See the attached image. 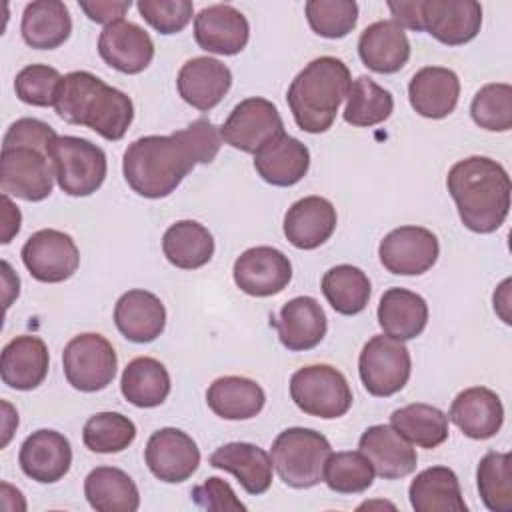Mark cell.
<instances>
[{
  "mask_svg": "<svg viewBox=\"0 0 512 512\" xmlns=\"http://www.w3.org/2000/svg\"><path fill=\"white\" fill-rule=\"evenodd\" d=\"M358 450L384 480L404 478L416 470V450L394 426L374 424L366 428L358 440Z\"/></svg>",
  "mask_w": 512,
  "mask_h": 512,
  "instance_id": "19",
  "label": "cell"
},
{
  "mask_svg": "<svg viewBox=\"0 0 512 512\" xmlns=\"http://www.w3.org/2000/svg\"><path fill=\"white\" fill-rule=\"evenodd\" d=\"M136 438L134 422L120 412H98L82 428V442L90 452L114 454L126 450Z\"/></svg>",
  "mask_w": 512,
  "mask_h": 512,
  "instance_id": "42",
  "label": "cell"
},
{
  "mask_svg": "<svg viewBox=\"0 0 512 512\" xmlns=\"http://www.w3.org/2000/svg\"><path fill=\"white\" fill-rule=\"evenodd\" d=\"M482 26V6L476 0H422V30L446 46L474 40Z\"/></svg>",
  "mask_w": 512,
  "mask_h": 512,
  "instance_id": "16",
  "label": "cell"
},
{
  "mask_svg": "<svg viewBox=\"0 0 512 512\" xmlns=\"http://www.w3.org/2000/svg\"><path fill=\"white\" fill-rule=\"evenodd\" d=\"M330 454L328 438L318 430L302 426L282 430L270 450L274 470L292 488H312L322 482Z\"/></svg>",
  "mask_w": 512,
  "mask_h": 512,
  "instance_id": "5",
  "label": "cell"
},
{
  "mask_svg": "<svg viewBox=\"0 0 512 512\" xmlns=\"http://www.w3.org/2000/svg\"><path fill=\"white\" fill-rule=\"evenodd\" d=\"M98 54L122 74H140L154 58V42L142 26L120 20L100 32Z\"/></svg>",
  "mask_w": 512,
  "mask_h": 512,
  "instance_id": "18",
  "label": "cell"
},
{
  "mask_svg": "<svg viewBox=\"0 0 512 512\" xmlns=\"http://www.w3.org/2000/svg\"><path fill=\"white\" fill-rule=\"evenodd\" d=\"M58 138L54 128L42 120L36 118H20L10 124V128L4 134L2 148H12V146H28L44 152L48 156V150L52 142Z\"/></svg>",
  "mask_w": 512,
  "mask_h": 512,
  "instance_id": "48",
  "label": "cell"
},
{
  "mask_svg": "<svg viewBox=\"0 0 512 512\" xmlns=\"http://www.w3.org/2000/svg\"><path fill=\"white\" fill-rule=\"evenodd\" d=\"M394 110L392 94L376 84L368 76H358L348 92L346 108L342 112L344 120L352 126H376L390 118Z\"/></svg>",
  "mask_w": 512,
  "mask_h": 512,
  "instance_id": "40",
  "label": "cell"
},
{
  "mask_svg": "<svg viewBox=\"0 0 512 512\" xmlns=\"http://www.w3.org/2000/svg\"><path fill=\"white\" fill-rule=\"evenodd\" d=\"M2 408L6 410L4 414V438H2V446H6L10 442V436L14 432V428L18 426V414L12 410V406L8 402H2Z\"/></svg>",
  "mask_w": 512,
  "mask_h": 512,
  "instance_id": "56",
  "label": "cell"
},
{
  "mask_svg": "<svg viewBox=\"0 0 512 512\" xmlns=\"http://www.w3.org/2000/svg\"><path fill=\"white\" fill-rule=\"evenodd\" d=\"M352 76L348 66L334 56H320L308 62L290 82L286 102L300 130L308 134L326 132L348 98Z\"/></svg>",
  "mask_w": 512,
  "mask_h": 512,
  "instance_id": "4",
  "label": "cell"
},
{
  "mask_svg": "<svg viewBox=\"0 0 512 512\" xmlns=\"http://www.w3.org/2000/svg\"><path fill=\"white\" fill-rule=\"evenodd\" d=\"M462 224L476 234L496 232L510 210V176L488 156L458 160L446 176Z\"/></svg>",
  "mask_w": 512,
  "mask_h": 512,
  "instance_id": "1",
  "label": "cell"
},
{
  "mask_svg": "<svg viewBox=\"0 0 512 512\" xmlns=\"http://www.w3.org/2000/svg\"><path fill=\"white\" fill-rule=\"evenodd\" d=\"M20 254L32 278L46 284L68 280L80 264V252L72 236L54 228L34 232Z\"/></svg>",
  "mask_w": 512,
  "mask_h": 512,
  "instance_id": "12",
  "label": "cell"
},
{
  "mask_svg": "<svg viewBox=\"0 0 512 512\" xmlns=\"http://www.w3.org/2000/svg\"><path fill=\"white\" fill-rule=\"evenodd\" d=\"M20 222H22V214L18 206H14L10 196L2 194V234H0L2 244H8L18 234Z\"/></svg>",
  "mask_w": 512,
  "mask_h": 512,
  "instance_id": "53",
  "label": "cell"
},
{
  "mask_svg": "<svg viewBox=\"0 0 512 512\" xmlns=\"http://www.w3.org/2000/svg\"><path fill=\"white\" fill-rule=\"evenodd\" d=\"M254 168L258 176L272 186H294L310 168V152L306 144L284 132L254 154Z\"/></svg>",
  "mask_w": 512,
  "mask_h": 512,
  "instance_id": "27",
  "label": "cell"
},
{
  "mask_svg": "<svg viewBox=\"0 0 512 512\" xmlns=\"http://www.w3.org/2000/svg\"><path fill=\"white\" fill-rule=\"evenodd\" d=\"M284 134L278 108L266 98H246L234 106L220 126V136L236 150L256 154L266 142Z\"/></svg>",
  "mask_w": 512,
  "mask_h": 512,
  "instance_id": "11",
  "label": "cell"
},
{
  "mask_svg": "<svg viewBox=\"0 0 512 512\" xmlns=\"http://www.w3.org/2000/svg\"><path fill=\"white\" fill-rule=\"evenodd\" d=\"M118 358L114 346L96 332L74 336L62 352V368L68 384L80 392L104 390L116 376Z\"/></svg>",
  "mask_w": 512,
  "mask_h": 512,
  "instance_id": "8",
  "label": "cell"
},
{
  "mask_svg": "<svg viewBox=\"0 0 512 512\" xmlns=\"http://www.w3.org/2000/svg\"><path fill=\"white\" fill-rule=\"evenodd\" d=\"M378 324L390 338L412 340L428 324V304L412 290L388 288L378 304Z\"/></svg>",
  "mask_w": 512,
  "mask_h": 512,
  "instance_id": "31",
  "label": "cell"
},
{
  "mask_svg": "<svg viewBox=\"0 0 512 512\" xmlns=\"http://www.w3.org/2000/svg\"><path fill=\"white\" fill-rule=\"evenodd\" d=\"M18 464L28 478L40 484L58 482L68 474L72 464L70 442L56 430H36L22 442Z\"/></svg>",
  "mask_w": 512,
  "mask_h": 512,
  "instance_id": "20",
  "label": "cell"
},
{
  "mask_svg": "<svg viewBox=\"0 0 512 512\" xmlns=\"http://www.w3.org/2000/svg\"><path fill=\"white\" fill-rule=\"evenodd\" d=\"M388 10L392 12V22H396L400 28H410L416 32L422 30V0L388 2Z\"/></svg>",
  "mask_w": 512,
  "mask_h": 512,
  "instance_id": "52",
  "label": "cell"
},
{
  "mask_svg": "<svg viewBox=\"0 0 512 512\" xmlns=\"http://www.w3.org/2000/svg\"><path fill=\"white\" fill-rule=\"evenodd\" d=\"M390 426H394L410 444L432 450L448 438V416L430 404L414 402L392 412Z\"/></svg>",
  "mask_w": 512,
  "mask_h": 512,
  "instance_id": "38",
  "label": "cell"
},
{
  "mask_svg": "<svg viewBox=\"0 0 512 512\" xmlns=\"http://www.w3.org/2000/svg\"><path fill=\"white\" fill-rule=\"evenodd\" d=\"M290 396L308 416L332 420L352 406V390L346 376L328 364H312L296 370L290 378Z\"/></svg>",
  "mask_w": 512,
  "mask_h": 512,
  "instance_id": "7",
  "label": "cell"
},
{
  "mask_svg": "<svg viewBox=\"0 0 512 512\" xmlns=\"http://www.w3.org/2000/svg\"><path fill=\"white\" fill-rule=\"evenodd\" d=\"M186 142L190 144V148L196 154L198 164H210L222 146V136L220 130L206 118H198L192 124H188L182 130Z\"/></svg>",
  "mask_w": 512,
  "mask_h": 512,
  "instance_id": "50",
  "label": "cell"
},
{
  "mask_svg": "<svg viewBox=\"0 0 512 512\" xmlns=\"http://www.w3.org/2000/svg\"><path fill=\"white\" fill-rule=\"evenodd\" d=\"M84 496L98 512H136L140 492L136 482L120 468L98 466L84 480Z\"/></svg>",
  "mask_w": 512,
  "mask_h": 512,
  "instance_id": "35",
  "label": "cell"
},
{
  "mask_svg": "<svg viewBox=\"0 0 512 512\" xmlns=\"http://www.w3.org/2000/svg\"><path fill=\"white\" fill-rule=\"evenodd\" d=\"M196 164L194 150L182 130H176L168 136L152 134L134 140L124 152L122 172L138 196L156 200L172 194Z\"/></svg>",
  "mask_w": 512,
  "mask_h": 512,
  "instance_id": "3",
  "label": "cell"
},
{
  "mask_svg": "<svg viewBox=\"0 0 512 512\" xmlns=\"http://www.w3.org/2000/svg\"><path fill=\"white\" fill-rule=\"evenodd\" d=\"M144 460L158 480L178 484L196 472L200 464V450L192 436H188L184 430L168 426L156 430L148 438Z\"/></svg>",
  "mask_w": 512,
  "mask_h": 512,
  "instance_id": "15",
  "label": "cell"
},
{
  "mask_svg": "<svg viewBox=\"0 0 512 512\" xmlns=\"http://www.w3.org/2000/svg\"><path fill=\"white\" fill-rule=\"evenodd\" d=\"M80 10L96 24L110 26L114 22L124 20V14L130 10V0H92V2H78Z\"/></svg>",
  "mask_w": 512,
  "mask_h": 512,
  "instance_id": "51",
  "label": "cell"
},
{
  "mask_svg": "<svg viewBox=\"0 0 512 512\" xmlns=\"http://www.w3.org/2000/svg\"><path fill=\"white\" fill-rule=\"evenodd\" d=\"M2 286H4V306L8 308L12 304L14 298H18V292H20V280L18 276L12 272L10 264L4 260L2 262Z\"/></svg>",
  "mask_w": 512,
  "mask_h": 512,
  "instance_id": "55",
  "label": "cell"
},
{
  "mask_svg": "<svg viewBox=\"0 0 512 512\" xmlns=\"http://www.w3.org/2000/svg\"><path fill=\"white\" fill-rule=\"evenodd\" d=\"M306 20L322 38H344L356 28L358 4L352 0H308Z\"/></svg>",
  "mask_w": 512,
  "mask_h": 512,
  "instance_id": "45",
  "label": "cell"
},
{
  "mask_svg": "<svg viewBox=\"0 0 512 512\" xmlns=\"http://www.w3.org/2000/svg\"><path fill=\"white\" fill-rule=\"evenodd\" d=\"M374 468L370 460L358 452H332L324 466V482L338 494H360L374 482Z\"/></svg>",
  "mask_w": 512,
  "mask_h": 512,
  "instance_id": "43",
  "label": "cell"
},
{
  "mask_svg": "<svg viewBox=\"0 0 512 512\" xmlns=\"http://www.w3.org/2000/svg\"><path fill=\"white\" fill-rule=\"evenodd\" d=\"M410 506L416 512H466L460 482L448 466H432L416 474L408 488Z\"/></svg>",
  "mask_w": 512,
  "mask_h": 512,
  "instance_id": "33",
  "label": "cell"
},
{
  "mask_svg": "<svg viewBox=\"0 0 512 512\" xmlns=\"http://www.w3.org/2000/svg\"><path fill=\"white\" fill-rule=\"evenodd\" d=\"M448 418L472 440H486L498 434L504 422V406L500 396L486 386L462 390L450 406Z\"/></svg>",
  "mask_w": 512,
  "mask_h": 512,
  "instance_id": "23",
  "label": "cell"
},
{
  "mask_svg": "<svg viewBox=\"0 0 512 512\" xmlns=\"http://www.w3.org/2000/svg\"><path fill=\"white\" fill-rule=\"evenodd\" d=\"M114 324L126 340L146 344L164 332L166 308L162 300L148 290H128L114 306Z\"/></svg>",
  "mask_w": 512,
  "mask_h": 512,
  "instance_id": "25",
  "label": "cell"
},
{
  "mask_svg": "<svg viewBox=\"0 0 512 512\" xmlns=\"http://www.w3.org/2000/svg\"><path fill=\"white\" fill-rule=\"evenodd\" d=\"M284 348L292 352L316 348L328 330V318L312 296H296L288 300L278 320L272 322Z\"/></svg>",
  "mask_w": 512,
  "mask_h": 512,
  "instance_id": "24",
  "label": "cell"
},
{
  "mask_svg": "<svg viewBox=\"0 0 512 512\" xmlns=\"http://www.w3.org/2000/svg\"><path fill=\"white\" fill-rule=\"evenodd\" d=\"M192 500L198 508L230 512V510H246V506L236 498L232 486L222 478H208L204 484L192 490Z\"/></svg>",
  "mask_w": 512,
  "mask_h": 512,
  "instance_id": "49",
  "label": "cell"
},
{
  "mask_svg": "<svg viewBox=\"0 0 512 512\" xmlns=\"http://www.w3.org/2000/svg\"><path fill=\"white\" fill-rule=\"evenodd\" d=\"M358 372L368 394L386 398L400 392L412 372V358L402 340L372 336L358 358Z\"/></svg>",
  "mask_w": 512,
  "mask_h": 512,
  "instance_id": "9",
  "label": "cell"
},
{
  "mask_svg": "<svg viewBox=\"0 0 512 512\" xmlns=\"http://www.w3.org/2000/svg\"><path fill=\"white\" fill-rule=\"evenodd\" d=\"M54 170L50 158L28 146L2 148L0 186L2 194L26 202H40L50 196Z\"/></svg>",
  "mask_w": 512,
  "mask_h": 512,
  "instance_id": "10",
  "label": "cell"
},
{
  "mask_svg": "<svg viewBox=\"0 0 512 512\" xmlns=\"http://www.w3.org/2000/svg\"><path fill=\"white\" fill-rule=\"evenodd\" d=\"M48 348L38 336H16L2 350L0 376L14 390H34L48 374Z\"/></svg>",
  "mask_w": 512,
  "mask_h": 512,
  "instance_id": "28",
  "label": "cell"
},
{
  "mask_svg": "<svg viewBox=\"0 0 512 512\" xmlns=\"http://www.w3.org/2000/svg\"><path fill=\"white\" fill-rule=\"evenodd\" d=\"M438 254V238L424 226L394 228L378 246L382 266L398 276H418L428 272L436 264Z\"/></svg>",
  "mask_w": 512,
  "mask_h": 512,
  "instance_id": "13",
  "label": "cell"
},
{
  "mask_svg": "<svg viewBox=\"0 0 512 512\" xmlns=\"http://www.w3.org/2000/svg\"><path fill=\"white\" fill-rule=\"evenodd\" d=\"M182 100L202 112L212 110L232 86L230 68L210 56H198L182 64L176 78Z\"/></svg>",
  "mask_w": 512,
  "mask_h": 512,
  "instance_id": "21",
  "label": "cell"
},
{
  "mask_svg": "<svg viewBox=\"0 0 512 512\" xmlns=\"http://www.w3.org/2000/svg\"><path fill=\"white\" fill-rule=\"evenodd\" d=\"M194 38L206 52L234 56L246 48L250 24L238 8L230 4H212L194 16Z\"/></svg>",
  "mask_w": 512,
  "mask_h": 512,
  "instance_id": "17",
  "label": "cell"
},
{
  "mask_svg": "<svg viewBox=\"0 0 512 512\" xmlns=\"http://www.w3.org/2000/svg\"><path fill=\"white\" fill-rule=\"evenodd\" d=\"M210 464L234 474L240 486L252 496L264 494L272 484V458L266 450L250 442H230L216 448L210 454Z\"/></svg>",
  "mask_w": 512,
  "mask_h": 512,
  "instance_id": "29",
  "label": "cell"
},
{
  "mask_svg": "<svg viewBox=\"0 0 512 512\" xmlns=\"http://www.w3.org/2000/svg\"><path fill=\"white\" fill-rule=\"evenodd\" d=\"M22 38L36 50H52L62 46L72 32V18L60 0H36L24 8Z\"/></svg>",
  "mask_w": 512,
  "mask_h": 512,
  "instance_id": "34",
  "label": "cell"
},
{
  "mask_svg": "<svg viewBox=\"0 0 512 512\" xmlns=\"http://www.w3.org/2000/svg\"><path fill=\"white\" fill-rule=\"evenodd\" d=\"M510 284H512V280L506 278V280L498 286V290L494 292V310L498 312V316H500L506 324L512 322V320H510Z\"/></svg>",
  "mask_w": 512,
  "mask_h": 512,
  "instance_id": "54",
  "label": "cell"
},
{
  "mask_svg": "<svg viewBox=\"0 0 512 512\" xmlns=\"http://www.w3.org/2000/svg\"><path fill=\"white\" fill-rule=\"evenodd\" d=\"M322 294L338 314L354 316L368 306L372 284L364 270L352 264H338L324 272Z\"/></svg>",
  "mask_w": 512,
  "mask_h": 512,
  "instance_id": "39",
  "label": "cell"
},
{
  "mask_svg": "<svg viewBox=\"0 0 512 512\" xmlns=\"http://www.w3.org/2000/svg\"><path fill=\"white\" fill-rule=\"evenodd\" d=\"M472 120L490 132H506L512 128V86L494 82L482 86L470 104Z\"/></svg>",
  "mask_w": 512,
  "mask_h": 512,
  "instance_id": "44",
  "label": "cell"
},
{
  "mask_svg": "<svg viewBox=\"0 0 512 512\" xmlns=\"http://www.w3.org/2000/svg\"><path fill=\"white\" fill-rule=\"evenodd\" d=\"M60 82L62 76L56 68L48 64H30L16 74L14 90L24 104L46 108L54 106Z\"/></svg>",
  "mask_w": 512,
  "mask_h": 512,
  "instance_id": "46",
  "label": "cell"
},
{
  "mask_svg": "<svg viewBox=\"0 0 512 512\" xmlns=\"http://www.w3.org/2000/svg\"><path fill=\"white\" fill-rule=\"evenodd\" d=\"M48 158L60 190L68 196H90L106 180V154L86 138L58 136L48 150Z\"/></svg>",
  "mask_w": 512,
  "mask_h": 512,
  "instance_id": "6",
  "label": "cell"
},
{
  "mask_svg": "<svg viewBox=\"0 0 512 512\" xmlns=\"http://www.w3.org/2000/svg\"><path fill=\"white\" fill-rule=\"evenodd\" d=\"M170 374L166 366L150 356L130 360L120 378L122 396L138 408H156L170 394Z\"/></svg>",
  "mask_w": 512,
  "mask_h": 512,
  "instance_id": "36",
  "label": "cell"
},
{
  "mask_svg": "<svg viewBox=\"0 0 512 512\" xmlns=\"http://www.w3.org/2000/svg\"><path fill=\"white\" fill-rule=\"evenodd\" d=\"M460 96L458 74L444 66L420 68L408 84V100L416 114L432 120L454 112Z\"/></svg>",
  "mask_w": 512,
  "mask_h": 512,
  "instance_id": "26",
  "label": "cell"
},
{
  "mask_svg": "<svg viewBox=\"0 0 512 512\" xmlns=\"http://www.w3.org/2000/svg\"><path fill=\"white\" fill-rule=\"evenodd\" d=\"M478 492L492 512H512V460L508 452H488L476 470Z\"/></svg>",
  "mask_w": 512,
  "mask_h": 512,
  "instance_id": "41",
  "label": "cell"
},
{
  "mask_svg": "<svg viewBox=\"0 0 512 512\" xmlns=\"http://www.w3.org/2000/svg\"><path fill=\"white\" fill-rule=\"evenodd\" d=\"M140 16L160 34H178L192 20L194 4L190 0H140Z\"/></svg>",
  "mask_w": 512,
  "mask_h": 512,
  "instance_id": "47",
  "label": "cell"
},
{
  "mask_svg": "<svg viewBox=\"0 0 512 512\" xmlns=\"http://www.w3.org/2000/svg\"><path fill=\"white\" fill-rule=\"evenodd\" d=\"M54 110L64 122L86 126L112 142L124 138L134 120L130 96L86 70L62 76Z\"/></svg>",
  "mask_w": 512,
  "mask_h": 512,
  "instance_id": "2",
  "label": "cell"
},
{
  "mask_svg": "<svg viewBox=\"0 0 512 512\" xmlns=\"http://www.w3.org/2000/svg\"><path fill=\"white\" fill-rule=\"evenodd\" d=\"M232 276L244 294L266 298L282 292L290 284L292 264L278 248L254 246L236 258Z\"/></svg>",
  "mask_w": 512,
  "mask_h": 512,
  "instance_id": "14",
  "label": "cell"
},
{
  "mask_svg": "<svg viewBox=\"0 0 512 512\" xmlns=\"http://www.w3.org/2000/svg\"><path fill=\"white\" fill-rule=\"evenodd\" d=\"M358 54L364 66L378 74L402 70L410 58V42L396 22L378 20L364 28L358 40Z\"/></svg>",
  "mask_w": 512,
  "mask_h": 512,
  "instance_id": "30",
  "label": "cell"
},
{
  "mask_svg": "<svg viewBox=\"0 0 512 512\" xmlns=\"http://www.w3.org/2000/svg\"><path fill=\"white\" fill-rule=\"evenodd\" d=\"M336 208L322 196H304L296 200L284 216V236L300 250L322 246L336 230Z\"/></svg>",
  "mask_w": 512,
  "mask_h": 512,
  "instance_id": "22",
  "label": "cell"
},
{
  "mask_svg": "<svg viewBox=\"0 0 512 512\" xmlns=\"http://www.w3.org/2000/svg\"><path fill=\"white\" fill-rule=\"evenodd\" d=\"M166 260L182 270H196L210 262L214 238L206 226L196 220H178L162 236Z\"/></svg>",
  "mask_w": 512,
  "mask_h": 512,
  "instance_id": "37",
  "label": "cell"
},
{
  "mask_svg": "<svg viewBox=\"0 0 512 512\" xmlns=\"http://www.w3.org/2000/svg\"><path fill=\"white\" fill-rule=\"evenodd\" d=\"M206 404L224 420H250L264 408L266 394L252 378L222 376L208 386Z\"/></svg>",
  "mask_w": 512,
  "mask_h": 512,
  "instance_id": "32",
  "label": "cell"
}]
</instances>
